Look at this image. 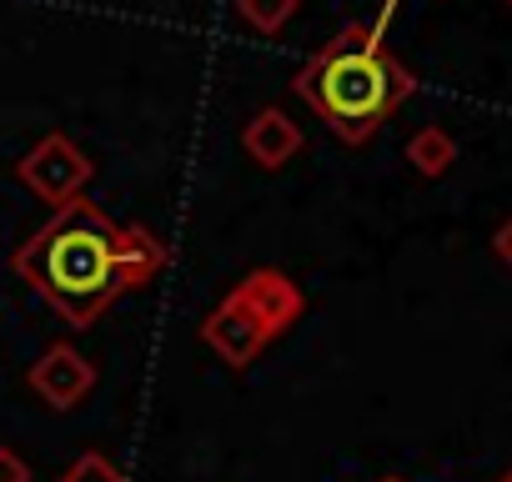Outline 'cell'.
Segmentation results:
<instances>
[{"label":"cell","mask_w":512,"mask_h":482,"mask_svg":"<svg viewBox=\"0 0 512 482\" xmlns=\"http://www.w3.org/2000/svg\"><path fill=\"white\" fill-rule=\"evenodd\" d=\"M171 252L146 226L111 221L91 196H71L16 252V272L71 327H91L116 297L156 282Z\"/></svg>","instance_id":"cell-1"},{"label":"cell","mask_w":512,"mask_h":482,"mask_svg":"<svg viewBox=\"0 0 512 482\" xmlns=\"http://www.w3.org/2000/svg\"><path fill=\"white\" fill-rule=\"evenodd\" d=\"M292 91L347 141L367 146L382 121L417 91V76L382 46L377 26H342L292 81Z\"/></svg>","instance_id":"cell-2"},{"label":"cell","mask_w":512,"mask_h":482,"mask_svg":"<svg viewBox=\"0 0 512 482\" xmlns=\"http://www.w3.org/2000/svg\"><path fill=\"white\" fill-rule=\"evenodd\" d=\"M307 297L272 267L251 272L206 322H201V337L206 347H216L231 367H246L256 352H262L272 337H282L297 317H302Z\"/></svg>","instance_id":"cell-3"},{"label":"cell","mask_w":512,"mask_h":482,"mask_svg":"<svg viewBox=\"0 0 512 482\" xmlns=\"http://www.w3.org/2000/svg\"><path fill=\"white\" fill-rule=\"evenodd\" d=\"M91 161H86V151L71 141V136H46L36 151H26L21 161H16V176H21V186H31L41 201H51V206H66L71 196H81L86 191V181H91Z\"/></svg>","instance_id":"cell-4"},{"label":"cell","mask_w":512,"mask_h":482,"mask_svg":"<svg viewBox=\"0 0 512 482\" xmlns=\"http://www.w3.org/2000/svg\"><path fill=\"white\" fill-rule=\"evenodd\" d=\"M26 382H31V392H36L46 407L71 412V407H81V402L91 397L96 367H91V357H81L71 342H51V347L41 352V362L31 367Z\"/></svg>","instance_id":"cell-5"},{"label":"cell","mask_w":512,"mask_h":482,"mask_svg":"<svg viewBox=\"0 0 512 482\" xmlns=\"http://www.w3.org/2000/svg\"><path fill=\"white\" fill-rule=\"evenodd\" d=\"M241 146H246V156L262 166V171H277V166H287V161L307 146V136H302V126H297L287 111L267 106V111H256V116L246 121Z\"/></svg>","instance_id":"cell-6"},{"label":"cell","mask_w":512,"mask_h":482,"mask_svg":"<svg viewBox=\"0 0 512 482\" xmlns=\"http://www.w3.org/2000/svg\"><path fill=\"white\" fill-rule=\"evenodd\" d=\"M407 161H412L417 176H442V171H452V161H457V141H452L442 126H422V131H412V141H407Z\"/></svg>","instance_id":"cell-7"},{"label":"cell","mask_w":512,"mask_h":482,"mask_svg":"<svg viewBox=\"0 0 512 482\" xmlns=\"http://www.w3.org/2000/svg\"><path fill=\"white\" fill-rule=\"evenodd\" d=\"M302 0H236V16L251 26V31H262V36H277L292 16H297Z\"/></svg>","instance_id":"cell-8"},{"label":"cell","mask_w":512,"mask_h":482,"mask_svg":"<svg viewBox=\"0 0 512 482\" xmlns=\"http://www.w3.org/2000/svg\"><path fill=\"white\" fill-rule=\"evenodd\" d=\"M61 482H126V477H121V467L106 462L101 452H81V457L61 472Z\"/></svg>","instance_id":"cell-9"},{"label":"cell","mask_w":512,"mask_h":482,"mask_svg":"<svg viewBox=\"0 0 512 482\" xmlns=\"http://www.w3.org/2000/svg\"><path fill=\"white\" fill-rule=\"evenodd\" d=\"M0 482H31V467L21 462V452L0 447Z\"/></svg>","instance_id":"cell-10"},{"label":"cell","mask_w":512,"mask_h":482,"mask_svg":"<svg viewBox=\"0 0 512 482\" xmlns=\"http://www.w3.org/2000/svg\"><path fill=\"white\" fill-rule=\"evenodd\" d=\"M492 252H497V257H502V262L512 267V221H507V226H502V231L492 236Z\"/></svg>","instance_id":"cell-11"},{"label":"cell","mask_w":512,"mask_h":482,"mask_svg":"<svg viewBox=\"0 0 512 482\" xmlns=\"http://www.w3.org/2000/svg\"><path fill=\"white\" fill-rule=\"evenodd\" d=\"M502 482H512V472H507V477H502Z\"/></svg>","instance_id":"cell-12"},{"label":"cell","mask_w":512,"mask_h":482,"mask_svg":"<svg viewBox=\"0 0 512 482\" xmlns=\"http://www.w3.org/2000/svg\"><path fill=\"white\" fill-rule=\"evenodd\" d=\"M507 6H512V0H507Z\"/></svg>","instance_id":"cell-13"}]
</instances>
